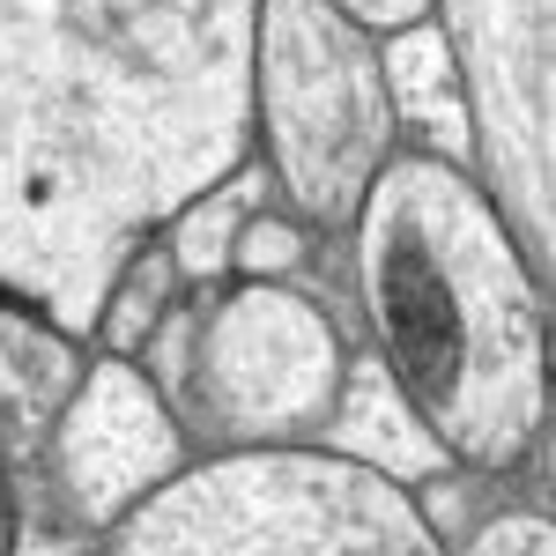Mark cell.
Wrapping results in <instances>:
<instances>
[{"mask_svg":"<svg viewBox=\"0 0 556 556\" xmlns=\"http://www.w3.org/2000/svg\"><path fill=\"white\" fill-rule=\"evenodd\" d=\"M8 556H97V549H89L83 527H67V519H23V513H15Z\"/></svg>","mask_w":556,"mask_h":556,"instance_id":"9a60e30c","label":"cell"},{"mask_svg":"<svg viewBox=\"0 0 556 556\" xmlns=\"http://www.w3.org/2000/svg\"><path fill=\"white\" fill-rule=\"evenodd\" d=\"M178 304V267L164 253V238L134 245V260L119 267V282L104 290V312L89 327V349H112V356H141V342L156 334V319Z\"/></svg>","mask_w":556,"mask_h":556,"instance_id":"7c38bea8","label":"cell"},{"mask_svg":"<svg viewBox=\"0 0 556 556\" xmlns=\"http://www.w3.org/2000/svg\"><path fill=\"white\" fill-rule=\"evenodd\" d=\"M460 556H556V527H549V505H497L482 513L460 534Z\"/></svg>","mask_w":556,"mask_h":556,"instance_id":"5bb4252c","label":"cell"},{"mask_svg":"<svg viewBox=\"0 0 556 556\" xmlns=\"http://www.w3.org/2000/svg\"><path fill=\"white\" fill-rule=\"evenodd\" d=\"M8 534H15V468H8V445H0V556H8Z\"/></svg>","mask_w":556,"mask_h":556,"instance_id":"e0dca14e","label":"cell"},{"mask_svg":"<svg viewBox=\"0 0 556 556\" xmlns=\"http://www.w3.org/2000/svg\"><path fill=\"white\" fill-rule=\"evenodd\" d=\"M304 260H312V230H304L298 215L267 208L260 201L245 223H238V238H230V275L238 282H298Z\"/></svg>","mask_w":556,"mask_h":556,"instance_id":"4fadbf2b","label":"cell"},{"mask_svg":"<svg viewBox=\"0 0 556 556\" xmlns=\"http://www.w3.org/2000/svg\"><path fill=\"white\" fill-rule=\"evenodd\" d=\"M75 371H83V342L0 304V445H8V468L38 460V438L60 408V393L75 386Z\"/></svg>","mask_w":556,"mask_h":556,"instance_id":"30bf717a","label":"cell"},{"mask_svg":"<svg viewBox=\"0 0 556 556\" xmlns=\"http://www.w3.org/2000/svg\"><path fill=\"white\" fill-rule=\"evenodd\" d=\"M141 371L164 386L186 438L223 445H304L319 438L349 342L334 312L298 282H223L172 304L141 342Z\"/></svg>","mask_w":556,"mask_h":556,"instance_id":"277c9868","label":"cell"},{"mask_svg":"<svg viewBox=\"0 0 556 556\" xmlns=\"http://www.w3.org/2000/svg\"><path fill=\"white\" fill-rule=\"evenodd\" d=\"M319 445L342 453V460H364L371 475H393L401 490H424L430 475L453 468L445 438L424 424V408L386 371V356H349L342 364V386H334V408L319 424Z\"/></svg>","mask_w":556,"mask_h":556,"instance_id":"ba28073f","label":"cell"},{"mask_svg":"<svg viewBox=\"0 0 556 556\" xmlns=\"http://www.w3.org/2000/svg\"><path fill=\"white\" fill-rule=\"evenodd\" d=\"M253 0H0V304L89 349L104 290L253 164Z\"/></svg>","mask_w":556,"mask_h":556,"instance_id":"6da1fadb","label":"cell"},{"mask_svg":"<svg viewBox=\"0 0 556 556\" xmlns=\"http://www.w3.org/2000/svg\"><path fill=\"white\" fill-rule=\"evenodd\" d=\"M356 230V298L386 371L453 468L519 475L549 430V282L527 267L468 164L393 149Z\"/></svg>","mask_w":556,"mask_h":556,"instance_id":"7a4b0ae2","label":"cell"},{"mask_svg":"<svg viewBox=\"0 0 556 556\" xmlns=\"http://www.w3.org/2000/svg\"><path fill=\"white\" fill-rule=\"evenodd\" d=\"M468 97L475 164L527 267L549 282L556 238V0H430Z\"/></svg>","mask_w":556,"mask_h":556,"instance_id":"8992f818","label":"cell"},{"mask_svg":"<svg viewBox=\"0 0 556 556\" xmlns=\"http://www.w3.org/2000/svg\"><path fill=\"white\" fill-rule=\"evenodd\" d=\"M104 556H445L416 490L304 445H223L156 482Z\"/></svg>","mask_w":556,"mask_h":556,"instance_id":"3957f363","label":"cell"},{"mask_svg":"<svg viewBox=\"0 0 556 556\" xmlns=\"http://www.w3.org/2000/svg\"><path fill=\"white\" fill-rule=\"evenodd\" d=\"M379 83H386L393 134H408L424 156L475 164L468 97H460V75H453V52L438 38V23H408V30L379 38Z\"/></svg>","mask_w":556,"mask_h":556,"instance_id":"9c48e42d","label":"cell"},{"mask_svg":"<svg viewBox=\"0 0 556 556\" xmlns=\"http://www.w3.org/2000/svg\"><path fill=\"white\" fill-rule=\"evenodd\" d=\"M245 104L282 208L304 230H349L364 186L401 149L379 83V38L334 15V0H253Z\"/></svg>","mask_w":556,"mask_h":556,"instance_id":"5b68a950","label":"cell"},{"mask_svg":"<svg viewBox=\"0 0 556 556\" xmlns=\"http://www.w3.org/2000/svg\"><path fill=\"white\" fill-rule=\"evenodd\" d=\"M45 490L67 527L104 534L186 468V430H178L164 386L141 371V356H112L97 349L83 356L75 386L60 393L52 424L38 438Z\"/></svg>","mask_w":556,"mask_h":556,"instance_id":"52a82bcc","label":"cell"},{"mask_svg":"<svg viewBox=\"0 0 556 556\" xmlns=\"http://www.w3.org/2000/svg\"><path fill=\"white\" fill-rule=\"evenodd\" d=\"M253 208H260V172H253V164H238L223 186L193 193V201L156 230V238H164V253H172V267H178V282L215 290V282L230 275V238H238V223H245Z\"/></svg>","mask_w":556,"mask_h":556,"instance_id":"8fae6325","label":"cell"},{"mask_svg":"<svg viewBox=\"0 0 556 556\" xmlns=\"http://www.w3.org/2000/svg\"><path fill=\"white\" fill-rule=\"evenodd\" d=\"M334 15H349L364 38H393L408 23H430V0H334Z\"/></svg>","mask_w":556,"mask_h":556,"instance_id":"2e32d148","label":"cell"}]
</instances>
